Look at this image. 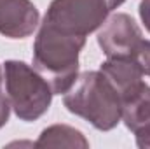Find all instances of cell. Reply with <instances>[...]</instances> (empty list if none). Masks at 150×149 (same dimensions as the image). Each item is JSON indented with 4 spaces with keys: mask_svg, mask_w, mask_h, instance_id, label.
Segmentation results:
<instances>
[{
    "mask_svg": "<svg viewBox=\"0 0 150 149\" xmlns=\"http://www.w3.org/2000/svg\"><path fill=\"white\" fill-rule=\"evenodd\" d=\"M40 14L32 0H0V34L9 39L30 37Z\"/></svg>",
    "mask_w": 150,
    "mask_h": 149,
    "instance_id": "obj_6",
    "label": "cell"
},
{
    "mask_svg": "<svg viewBox=\"0 0 150 149\" xmlns=\"http://www.w3.org/2000/svg\"><path fill=\"white\" fill-rule=\"evenodd\" d=\"M4 84L11 109L21 121H35L44 116L52 102L51 84L25 62L4 63Z\"/></svg>",
    "mask_w": 150,
    "mask_h": 149,
    "instance_id": "obj_3",
    "label": "cell"
},
{
    "mask_svg": "<svg viewBox=\"0 0 150 149\" xmlns=\"http://www.w3.org/2000/svg\"><path fill=\"white\" fill-rule=\"evenodd\" d=\"M142 39V30L136 21L119 12L105 21L98 34V44L108 58H133Z\"/></svg>",
    "mask_w": 150,
    "mask_h": 149,
    "instance_id": "obj_5",
    "label": "cell"
},
{
    "mask_svg": "<svg viewBox=\"0 0 150 149\" xmlns=\"http://www.w3.org/2000/svg\"><path fill=\"white\" fill-rule=\"evenodd\" d=\"M37 148H89V142L82 132L67 125H52L45 128L38 137Z\"/></svg>",
    "mask_w": 150,
    "mask_h": 149,
    "instance_id": "obj_9",
    "label": "cell"
},
{
    "mask_svg": "<svg viewBox=\"0 0 150 149\" xmlns=\"http://www.w3.org/2000/svg\"><path fill=\"white\" fill-rule=\"evenodd\" d=\"M86 37L61 32L47 23H40L33 42V69L52 88L54 95L67 93L79 75V54Z\"/></svg>",
    "mask_w": 150,
    "mask_h": 149,
    "instance_id": "obj_1",
    "label": "cell"
},
{
    "mask_svg": "<svg viewBox=\"0 0 150 149\" xmlns=\"http://www.w3.org/2000/svg\"><path fill=\"white\" fill-rule=\"evenodd\" d=\"M100 70L117 88L120 98L126 91H129L133 86H136L143 75L142 69L134 62V58H108L105 63H101Z\"/></svg>",
    "mask_w": 150,
    "mask_h": 149,
    "instance_id": "obj_8",
    "label": "cell"
},
{
    "mask_svg": "<svg viewBox=\"0 0 150 149\" xmlns=\"http://www.w3.org/2000/svg\"><path fill=\"white\" fill-rule=\"evenodd\" d=\"M68 111L89 121L96 130H113L122 119V98L117 88L101 70L77 75L63 97Z\"/></svg>",
    "mask_w": 150,
    "mask_h": 149,
    "instance_id": "obj_2",
    "label": "cell"
},
{
    "mask_svg": "<svg viewBox=\"0 0 150 149\" xmlns=\"http://www.w3.org/2000/svg\"><path fill=\"white\" fill-rule=\"evenodd\" d=\"M126 0H107V4H108V9L112 11V9H117L119 5H122Z\"/></svg>",
    "mask_w": 150,
    "mask_h": 149,
    "instance_id": "obj_14",
    "label": "cell"
},
{
    "mask_svg": "<svg viewBox=\"0 0 150 149\" xmlns=\"http://www.w3.org/2000/svg\"><path fill=\"white\" fill-rule=\"evenodd\" d=\"M9 114H11V104L4 91V75H2V67H0V128L9 121Z\"/></svg>",
    "mask_w": 150,
    "mask_h": 149,
    "instance_id": "obj_11",
    "label": "cell"
},
{
    "mask_svg": "<svg viewBox=\"0 0 150 149\" xmlns=\"http://www.w3.org/2000/svg\"><path fill=\"white\" fill-rule=\"evenodd\" d=\"M140 18L145 25V28L150 32V0H142L140 2Z\"/></svg>",
    "mask_w": 150,
    "mask_h": 149,
    "instance_id": "obj_12",
    "label": "cell"
},
{
    "mask_svg": "<svg viewBox=\"0 0 150 149\" xmlns=\"http://www.w3.org/2000/svg\"><path fill=\"white\" fill-rule=\"evenodd\" d=\"M136 146H138V148H142V149L150 148V130H149V132H145V133L136 135Z\"/></svg>",
    "mask_w": 150,
    "mask_h": 149,
    "instance_id": "obj_13",
    "label": "cell"
},
{
    "mask_svg": "<svg viewBox=\"0 0 150 149\" xmlns=\"http://www.w3.org/2000/svg\"><path fill=\"white\" fill-rule=\"evenodd\" d=\"M122 121L134 135L150 130V86L143 81L122 95Z\"/></svg>",
    "mask_w": 150,
    "mask_h": 149,
    "instance_id": "obj_7",
    "label": "cell"
},
{
    "mask_svg": "<svg viewBox=\"0 0 150 149\" xmlns=\"http://www.w3.org/2000/svg\"><path fill=\"white\" fill-rule=\"evenodd\" d=\"M108 12L107 0H52L44 23L72 35L87 37L107 21Z\"/></svg>",
    "mask_w": 150,
    "mask_h": 149,
    "instance_id": "obj_4",
    "label": "cell"
},
{
    "mask_svg": "<svg viewBox=\"0 0 150 149\" xmlns=\"http://www.w3.org/2000/svg\"><path fill=\"white\" fill-rule=\"evenodd\" d=\"M133 58L138 63V67L142 69V72L145 75H150V40L142 39V42L138 44Z\"/></svg>",
    "mask_w": 150,
    "mask_h": 149,
    "instance_id": "obj_10",
    "label": "cell"
}]
</instances>
